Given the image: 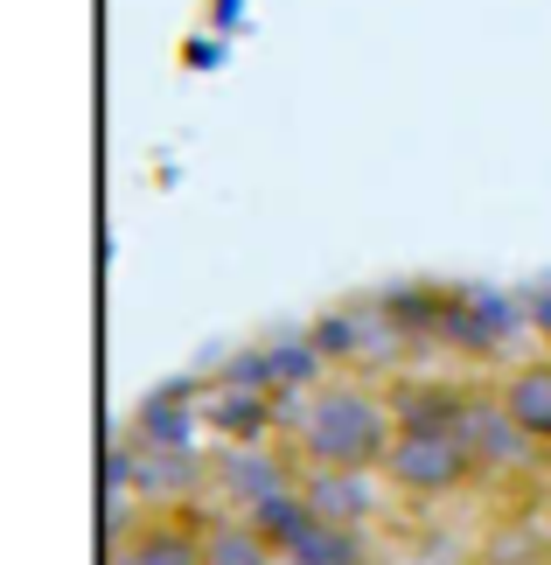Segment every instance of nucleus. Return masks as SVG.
Wrapping results in <instances>:
<instances>
[{"label":"nucleus","instance_id":"obj_1","mask_svg":"<svg viewBox=\"0 0 551 565\" xmlns=\"http://www.w3.org/2000/svg\"><path fill=\"white\" fill-rule=\"evenodd\" d=\"M391 440H399L391 398L363 377L315 384L286 419V447L300 454V468H384Z\"/></svg>","mask_w":551,"mask_h":565},{"label":"nucleus","instance_id":"obj_2","mask_svg":"<svg viewBox=\"0 0 551 565\" xmlns=\"http://www.w3.org/2000/svg\"><path fill=\"white\" fill-rule=\"evenodd\" d=\"M384 475H391L399 495H412V503H447V495H460L481 475V461L468 454L460 433H399Z\"/></svg>","mask_w":551,"mask_h":565},{"label":"nucleus","instance_id":"obj_3","mask_svg":"<svg viewBox=\"0 0 551 565\" xmlns=\"http://www.w3.org/2000/svg\"><path fill=\"white\" fill-rule=\"evenodd\" d=\"M294 482H300V454H294V447L245 440V447H216V454H210V495H216L231 516H252L266 495L294 489Z\"/></svg>","mask_w":551,"mask_h":565},{"label":"nucleus","instance_id":"obj_4","mask_svg":"<svg viewBox=\"0 0 551 565\" xmlns=\"http://www.w3.org/2000/svg\"><path fill=\"white\" fill-rule=\"evenodd\" d=\"M119 433L134 447H147V454H195V447H203V377L153 384L147 398L126 412Z\"/></svg>","mask_w":551,"mask_h":565},{"label":"nucleus","instance_id":"obj_5","mask_svg":"<svg viewBox=\"0 0 551 565\" xmlns=\"http://www.w3.org/2000/svg\"><path fill=\"white\" fill-rule=\"evenodd\" d=\"M300 489H307V503H315V516L357 524V531H370V516L384 510V495H399L384 468H300Z\"/></svg>","mask_w":551,"mask_h":565},{"label":"nucleus","instance_id":"obj_6","mask_svg":"<svg viewBox=\"0 0 551 565\" xmlns=\"http://www.w3.org/2000/svg\"><path fill=\"white\" fill-rule=\"evenodd\" d=\"M384 398H391V419H399V433H460L481 391L454 384V377H391Z\"/></svg>","mask_w":551,"mask_h":565},{"label":"nucleus","instance_id":"obj_7","mask_svg":"<svg viewBox=\"0 0 551 565\" xmlns=\"http://www.w3.org/2000/svg\"><path fill=\"white\" fill-rule=\"evenodd\" d=\"M203 537L182 510H140L113 537V565H203Z\"/></svg>","mask_w":551,"mask_h":565},{"label":"nucleus","instance_id":"obj_8","mask_svg":"<svg viewBox=\"0 0 551 565\" xmlns=\"http://www.w3.org/2000/svg\"><path fill=\"white\" fill-rule=\"evenodd\" d=\"M279 412H286V405L273 398V391H252V384H216V377H203V433H210V440H224V447L273 440Z\"/></svg>","mask_w":551,"mask_h":565},{"label":"nucleus","instance_id":"obj_9","mask_svg":"<svg viewBox=\"0 0 551 565\" xmlns=\"http://www.w3.org/2000/svg\"><path fill=\"white\" fill-rule=\"evenodd\" d=\"M496 398H502V412L523 426V440H531V447H551V350L510 363V371H502V384H496Z\"/></svg>","mask_w":551,"mask_h":565},{"label":"nucleus","instance_id":"obj_10","mask_svg":"<svg viewBox=\"0 0 551 565\" xmlns=\"http://www.w3.org/2000/svg\"><path fill=\"white\" fill-rule=\"evenodd\" d=\"M460 440H468V454L481 461V475H489V468H517L523 454H531V440H523V426L502 412V398H475L468 426H460Z\"/></svg>","mask_w":551,"mask_h":565},{"label":"nucleus","instance_id":"obj_11","mask_svg":"<svg viewBox=\"0 0 551 565\" xmlns=\"http://www.w3.org/2000/svg\"><path fill=\"white\" fill-rule=\"evenodd\" d=\"M279 565H378V552H370V531L315 516V524L294 537V552H286Z\"/></svg>","mask_w":551,"mask_h":565},{"label":"nucleus","instance_id":"obj_12","mask_svg":"<svg viewBox=\"0 0 551 565\" xmlns=\"http://www.w3.org/2000/svg\"><path fill=\"white\" fill-rule=\"evenodd\" d=\"M245 524L258 531V537H266V545L286 558V552H294V537L307 531V524H315V503H307V489L294 482V489H279V495H266V503H258L252 516H245Z\"/></svg>","mask_w":551,"mask_h":565},{"label":"nucleus","instance_id":"obj_13","mask_svg":"<svg viewBox=\"0 0 551 565\" xmlns=\"http://www.w3.org/2000/svg\"><path fill=\"white\" fill-rule=\"evenodd\" d=\"M203 565H279V552L245 516H224V524H210V537H203Z\"/></svg>","mask_w":551,"mask_h":565}]
</instances>
